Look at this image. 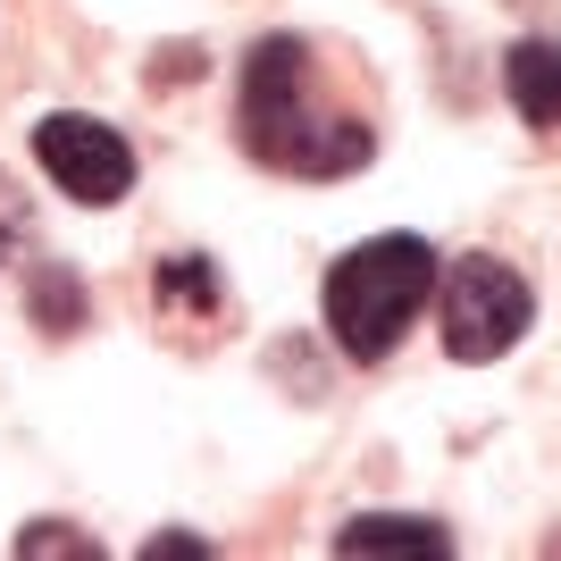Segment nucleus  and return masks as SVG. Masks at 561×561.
Masks as SVG:
<instances>
[{"instance_id":"0eeeda50","label":"nucleus","mask_w":561,"mask_h":561,"mask_svg":"<svg viewBox=\"0 0 561 561\" xmlns=\"http://www.w3.org/2000/svg\"><path fill=\"white\" fill-rule=\"evenodd\" d=\"M160 310H218L210 260H160Z\"/></svg>"},{"instance_id":"6e6552de","label":"nucleus","mask_w":561,"mask_h":561,"mask_svg":"<svg viewBox=\"0 0 561 561\" xmlns=\"http://www.w3.org/2000/svg\"><path fill=\"white\" fill-rule=\"evenodd\" d=\"M18 553H93L84 537H68V528H25L18 537Z\"/></svg>"},{"instance_id":"39448f33","label":"nucleus","mask_w":561,"mask_h":561,"mask_svg":"<svg viewBox=\"0 0 561 561\" xmlns=\"http://www.w3.org/2000/svg\"><path fill=\"white\" fill-rule=\"evenodd\" d=\"M503 84H512V110L528 126H561V43H512Z\"/></svg>"},{"instance_id":"f03ea898","label":"nucleus","mask_w":561,"mask_h":561,"mask_svg":"<svg viewBox=\"0 0 561 561\" xmlns=\"http://www.w3.org/2000/svg\"><path fill=\"white\" fill-rule=\"evenodd\" d=\"M427 294H436V252L420 234H377L328 268V328L352 360H386L427 310Z\"/></svg>"},{"instance_id":"20e7f679","label":"nucleus","mask_w":561,"mask_h":561,"mask_svg":"<svg viewBox=\"0 0 561 561\" xmlns=\"http://www.w3.org/2000/svg\"><path fill=\"white\" fill-rule=\"evenodd\" d=\"M34 160H43V176L68 193V202H84V210H110V202L135 193V151L84 110H50L43 126H34Z\"/></svg>"},{"instance_id":"7ed1b4c3","label":"nucleus","mask_w":561,"mask_h":561,"mask_svg":"<svg viewBox=\"0 0 561 561\" xmlns=\"http://www.w3.org/2000/svg\"><path fill=\"white\" fill-rule=\"evenodd\" d=\"M445 352L453 360H503V352L528 335V319H537V302H528V277H519L512 260H486V252H469L445 268Z\"/></svg>"},{"instance_id":"f257e3e1","label":"nucleus","mask_w":561,"mask_h":561,"mask_svg":"<svg viewBox=\"0 0 561 561\" xmlns=\"http://www.w3.org/2000/svg\"><path fill=\"white\" fill-rule=\"evenodd\" d=\"M234 126L268 168L285 176H344V168L369 160V126L360 117H319L310 110V50L294 34H268V43L243 59V93H234Z\"/></svg>"},{"instance_id":"1a4fd4ad","label":"nucleus","mask_w":561,"mask_h":561,"mask_svg":"<svg viewBox=\"0 0 561 561\" xmlns=\"http://www.w3.org/2000/svg\"><path fill=\"white\" fill-rule=\"evenodd\" d=\"M142 553H151V561H168V553H185V561H193V553H210V545H202V537H151V545H142Z\"/></svg>"},{"instance_id":"423d86ee","label":"nucleus","mask_w":561,"mask_h":561,"mask_svg":"<svg viewBox=\"0 0 561 561\" xmlns=\"http://www.w3.org/2000/svg\"><path fill=\"white\" fill-rule=\"evenodd\" d=\"M335 553L344 561H360V553H420V561H436V553H453V537L436 528V519H352V528H335Z\"/></svg>"}]
</instances>
